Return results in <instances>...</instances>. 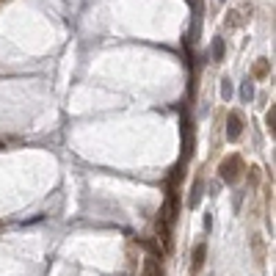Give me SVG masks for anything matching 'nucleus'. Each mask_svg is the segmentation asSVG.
I'll return each mask as SVG.
<instances>
[{"label":"nucleus","instance_id":"obj_6","mask_svg":"<svg viewBox=\"0 0 276 276\" xmlns=\"http://www.w3.org/2000/svg\"><path fill=\"white\" fill-rule=\"evenodd\" d=\"M241 97H243V100H246V103H248V100H251V97H254V86H251V83H243V86H241Z\"/></svg>","mask_w":276,"mask_h":276},{"label":"nucleus","instance_id":"obj_2","mask_svg":"<svg viewBox=\"0 0 276 276\" xmlns=\"http://www.w3.org/2000/svg\"><path fill=\"white\" fill-rule=\"evenodd\" d=\"M241 130H243V119H241L238 110H232L227 116V138L229 141H238V138H241Z\"/></svg>","mask_w":276,"mask_h":276},{"label":"nucleus","instance_id":"obj_3","mask_svg":"<svg viewBox=\"0 0 276 276\" xmlns=\"http://www.w3.org/2000/svg\"><path fill=\"white\" fill-rule=\"evenodd\" d=\"M205 257H207V243H196V248H193V260H191V268L199 271L202 262H205Z\"/></svg>","mask_w":276,"mask_h":276},{"label":"nucleus","instance_id":"obj_9","mask_svg":"<svg viewBox=\"0 0 276 276\" xmlns=\"http://www.w3.org/2000/svg\"><path fill=\"white\" fill-rule=\"evenodd\" d=\"M265 124H268V130L274 133V124H276V113H274V108L268 110V116H265Z\"/></svg>","mask_w":276,"mask_h":276},{"label":"nucleus","instance_id":"obj_5","mask_svg":"<svg viewBox=\"0 0 276 276\" xmlns=\"http://www.w3.org/2000/svg\"><path fill=\"white\" fill-rule=\"evenodd\" d=\"M213 61H224V39L221 36L213 39Z\"/></svg>","mask_w":276,"mask_h":276},{"label":"nucleus","instance_id":"obj_10","mask_svg":"<svg viewBox=\"0 0 276 276\" xmlns=\"http://www.w3.org/2000/svg\"><path fill=\"white\" fill-rule=\"evenodd\" d=\"M202 224H205V232H210V229H213V218H210V213H205V218H202Z\"/></svg>","mask_w":276,"mask_h":276},{"label":"nucleus","instance_id":"obj_4","mask_svg":"<svg viewBox=\"0 0 276 276\" xmlns=\"http://www.w3.org/2000/svg\"><path fill=\"white\" fill-rule=\"evenodd\" d=\"M141 276H163V271H160V265H158L155 257H146L144 260V274Z\"/></svg>","mask_w":276,"mask_h":276},{"label":"nucleus","instance_id":"obj_1","mask_svg":"<svg viewBox=\"0 0 276 276\" xmlns=\"http://www.w3.org/2000/svg\"><path fill=\"white\" fill-rule=\"evenodd\" d=\"M241 172H243V160L238 158V155H229V158L221 163V179H224V182H238Z\"/></svg>","mask_w":276,"mask_h":276},{"label":"nucleus","instance_id":"obj_8","mask_svg":"<svg viewBox=\"0 0 276 276\" xmlns=\"http://www.w3.org/2000/svg\"><path fill=\"white\" fill-rule=\"evenodd\" d=\"M221 97H224V100H229V97H232V83H229L227 77L221 80Z\"/></svg>","mask_w":276,"mask_h":276},{"label":"nucleus","instance_id":"obj_7","mask_svg":"<svg viewBox=\"0 0 276 276\" xmlns=\"http://www.w3.org/2000/svg\"><path fill=\"white\" fill-rule=\"evenodd\" d=\"M199 196H202V179H196V185H193V196H191V207L199 205Z\"/></svg>","mask_w":276,"mask_h":276}]
</instances>
